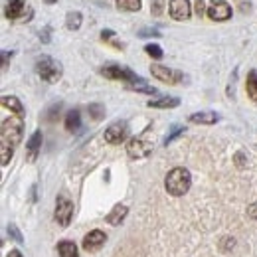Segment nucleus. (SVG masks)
<instances>
[{"instance_id":"ddd939ff","label":"nucleus","mask_w":257,"mask_h":257,"mask_svg":"<svg viewBox=\"0 0 257 257\" xmlns=\"http://www.w3.org/2000/svg\"><path fill=\"white\" fill-rule=\"evenodd\" d=\"M218 121H220V115L212 111H200V113L190 115V123H198V125H214Z\"/></svg>"},{"instance_id":"2eb2a0df","label":"nucleus","mask_w":257,"mask_h":257,"mask_svg":"<svg viewBox=\"0 0 257 257\" xmlns=\"http://www.w3.org/2000/svg\"><path fill=\"white\" fill-rule=\"evenodd\" d=\"M26 149H28V161L34 162L36 157H38V153H40V149H42V133L40 131H36L32 137H30Z\"/></svg>"},{"instance_id":"9b49d317","label":"nucleus","mask_w":257,"mask_h":257,"mask_svg":"<svg viewBox=\"0 0 257 257\" xmlns=\"http://www.w3.org/2000/svg\"><path fill=\"white\" fill-rule=\"evenodd\" d=\"M26 10H28L26 0H8L4 14L8 20H22L26 16Z\"/></svg>"},{"instance_id":"f03ea898","label":"nucleus","mask_w":257,"mask_h":257,"mask_svg":"<svg viewBox=\"0 0 257 257\" xmlns=\"http://www.w3.org/2000/svg\"><path fill=\"white\" fill-rule=\"evenodd\" d=\"M22 131H24V123H22V117L16 115V117H8L2 121V141L0 143H6L10 147H16L20 141H22Z\"/></svg>"},{"instance_id":"f257e3e1","label":"nucleus","mask_w":257,"mask_h":257,"mask_svg":"<svg viewBox=\"0 0 257 257\" xmlns=\"http://www.w3.org/2000/svg\"><path fill=\"white\" fill-rule=\"evenodd\" d=\"M164 186H166V192L170 196H184L192 186V176H190V172L186 168L176 166L166 174Z\"/></svg>"},{"instance_id":"39448f33","label":"nucleus","mask_w":257,"mask_h":257,"mask_svg":"<svg viewBox=\"0 0 257 257\" xmlns=\"http://www.w3.org/2000/svg\"><path fill=\"white\" fill-rule=\"evenodd\" d=\"M151 73L153 77H157L162 83H168V85H174V83H180L184 79V75L176 69H170V67H164L161 64H153L151 65Z\"/></svg>"},{"instance_id":"412c9836","label":"nucleus","mask_w":257,"mask_h":257,"mask_svg":"<svg viewBox=\"0 0 257 257\" xmlns=\"http://www.w3.org/2000/svg\"><path fill=\"white\" fill-rule=\"evenodd\" d=\"M131 91H141V93H149V95H155L157 93V89L155 87H151L147 81H143L141 77L137 79V81H133V83H128L127 85Z\"/></svg>"},{"instance_id":"a211bd4d","label":"nucleus","mask_w":257,"mask_h":257,"mask_svg":"<svg viewBox=\"0 0 257 257\" xmlns=\"http://www.w3.org/2000/svg\"><path fill=\"white\" fill-rule=\"evenodd\" d=\"M81 22H83V16H81L79 10L67 12V16H65V28L67 30H79L81 28Z\"/></svg>"},{"instance_id":"393cba45","label":"nucleus","mask_w":257,"mask_h":257,"mask_svg":"<svg viewBox=\"0 0 257 257\" xmlns=\"http://www.w3.org/2000/svg\"><path fill=\"white\" fill-rule=\"evenodd\" d=\"M12 153H14V147H10V145H6V143H0V155H2L0 162H2V166H6V164L10 162Z\"/></svg>"},{"instance_id":"b1692460","label":"nucleus","mask_w":257,"mask_h":257,"mask_svg":"<svg viewBox=\"0 0 257 257\" xmlns=\"http://www.w3.org/2000/svg\"><path fill=\"white\" fill-rule=\"evenodd\" d=\"M115 38H117V36H115V32H111V30H103V32H101V40H103V42H107V44L115 46L117 50H123V48H125V44H123V42H117Z\"/></svg>"},{"instance_id":"6e6552de","label":"nucleus","mask_w":257,"mask_h":257,"mask_svg":"<svg viewBox=\"0 0 257 257\" xmlns=\"http://www.w3.org/2000/svg\"><path fill=\"white\" fill-rule=\"evenodd\" d=\"M168 12H170L172 20L184 22L192 16V4H190V0H170Z\"/></svg>"},{"instance_id":"4be33fe9","label":"nucleus","mask_w":257,"mask_h":257,"mask_svg":"<svg viewBox=\"0 0 257 257\" xmlns=\"http://www.w3.org/2000/svg\"><path fill=\"white\" fill-rule=\"evenodd\" d=\"M245 87H247V95H249V99H251V101H257V69H251V71H249Z\"/></svg>"},{"instance_id":"f3484780","label":"nucleus","mask_w":257,"mask_h":257,"mask_svg":"<svg viewBox=\"0 0 257 257\" xmlns=\"http://www.w3.org/2000/svg\"><path fill=\"white\" fill-rule=\"evenodd\" d=\"M2 107H4V109H10V111L16 113V115H22V113H24V105L20 103L18 97H14V95L2 97Z\"/></svg>"},{"instance_id":"dca6fc26","label":"nucleus","mask_w":257,"mask_h":257,"mask_svg":"<svg viewBox=\"0 0 257 257\" xmlns=\"http://www.w3.org/2000/svg\"><path fill=\"white\" fill-rule=\"evenodd\" d=\"M147 105L155 107V109H174V107L180 105V99L178 97H162V99H157V101H149Z\"/></svg>"},{"instance_id":"2f4dec72","label":"nucleus","mask_w":257,"mask_h":257,"mask_svg":"<svg viewBox=\"0 0 257 257\" xmlns=\"http://www.w3.org/2000/svg\"><path fill=\"white\" fill-rule=\"evenodd\" d=\"M194 6H196V14H198V16H202V14H204V6H206V4H204V0H196V4H194Z\"/></svg>"},{"instance_id":"0eeeda50","label":"nucleus","mask_w":257,"mask_h":257,"mask_svg":"<svg viewBox=\"0 0 257 257\" xmlns=\"http://www.w3.org/2000/svg\"><path fill=\"white\" fill-rule=\"evenodd\" d=\"M206 14L214 22H225V20L231 18V6L225 0H212L208 10H206Z\"/></svg>"},{"instance_id":"7ed1b4c3","label":"nucleus","mask_w":257,"mask_h":257,"mask_svg":"<svg viewBox=\"0 0 257 257\" xmlns=\"http://www.w3.org/2000/svg\"><path fill=\"white\" fill-rule=\"evenodd\" d=\"M36 73L44 79V81H48V83H56L60 77H62V64H58L54 58H50V56H42V58H38V62H36Z\"/></svg>"},{"instance_id":"c85d7f7f","label":"nucleus","mask_w":257,"mask_h":257,"mask_svg":"<svg viewBox=\"0 0 257 257\" xmlns=\"http://www.w3.org/2000/svg\"><path fill=\"white\" fill-rule=\"evenodd\" d=\"M180 133H184V128H182V127H176V128H174V131H172V135H168V137H166V141H164V145H168V143H172V141H174V139H176V137H178Z\"/></svg>"},{"instance_id":"20e7f679","label":"nucleus","mask_w":257,"mask_h":257,"mask_svg":"<svg viewBox=\"0 0 257 257\" xmlns=\"http://www.w3.org/2000/svg\"><path fill=\"white\" fill-rule=\"evenodd\" d=\"M101 75H105L107 79H119V81H125V83H133L137 81V73L128 67L123 65H107V67H101Z\"/></svg>"},{"instance_id":"1a4fd4ad","label":"nucleus","mask_w":257,"mask_h":257,"mask_svg":"<svg viewBox=\"0 0 257 257\" xmlns=\"http://www.w3.org/2000/svg\"><path fill=\"white\" fill-rule=\"evenodd\" d=\"M153 153V143L147 139H133L127 145V155L131 159H145Z\"/></svg>"},{"instance_id":"7c9ffc66","label":"nucleus","mask_w":257,"mask_h":257,"mask_svg":"<svg viewBox=\"0 0 257 257\" xmlns=\"http://www.w3.org/2000/svg\"><path fill=\"white\" fill-rule=\"evenodd\" d=\"M139 36H143V38H145V36H153V38H161V34L157 32V30H151V28H149V30H141V32H139Z\"/></svg>"},{"instance_id":"423d86ee","label":"nucleus","mask_w":257,"mask_h":257,"mask_svg":"<svg viewBox=\"0 0 257 257\" xmlns=\"http://www.w3.org/2000/svg\"><path fill=\"white\" fill-rule=\"evenodd\" d=\"M54 218L60 225H69L71 218H73V202L65 196H60L58 202H56V212H54Z\"/></svg>"},{"instance_id":"6ab92c4d","label":"nucleus","mask_w":257,"mask_h":257,"mask_svg":"<svg viewBox=\"0 0 257 257\" xmlns=\"http://www.w3.org/2000/svg\"><path fill=\"white\" fill-rule=\"evenodd\" d=\"M79 127H81V115H79L77 109H73L65 117V128L71 131V133H75V131H79Z\"/></svg>"},{"instance_id":"c756f323","label":"nucleus","mask_w":257,"mask_h":257,"mask_svg":"<svg viewBox=\"0 0 257 257\" xmlns=\"http://www.w3.org/2000/svg\"><path fill=\"white\" fill-rule=\"evenodd\" d=\"M8 231L12 233V237H14L16 241H20V243H22V235L18 233V229H16V225H10V227H8Z\"/></svg>"},{"instance_id":"f8f14e48","label":"nucleus","mask_w":257,"mask_h":257,"mask_svg":"<svg viewBox=\"0 0 257 257\" xmlns=\"http://www.w3.org/2000/svg\"><path fill=\"white\" fill-rule=\"evenodd\" d=\"M105 239H107V235H105L101 229H93V231H89V233L83 237V249L95 251V249H99V247L105 243Z\"/></svg>"},{"instance_id":"cd10ccee","label":"nucleus","mask_w":257,"mask_h":257,"mask_svg":"<svg viewBox=\"0 0 257 257\" xmlns=\"http://www.w3.org/2000/svg\"><path fill=\"white\" fill-rule=\"evenodd\" d=\"M162 12H164V0H151V14L161 16Z\"/></svg>"},{"instance_id":"aec40b11","label":"nucleus","mask_w":257,"mask_h":257,"mask_svg":"<svg viewBox=\"0 0 257 257\" xmlns=\"http://www.w3.org/2000/svg\"><path fill=\"white\" fill-rule=\"evenodd\" d=\"M58 253H60V257H79L73 241H60L58 243Z\"/></svg>"},{"instance_id":"c9c22d12","label":"nucleus","mask_w":257,"mask_h":257,"mask_svg":"<svg viewBox=\"0 0 257 257\" xmlns=\"http://www.w3.org/2000/svg\"><path fill=\"white\" fill-rule=\"evenodd\" d=\"M44 2H46V4H56L58 0H44Z\"/></svg>"},{"instance_id":"5701e85b","label":"nucleus","mask_w":257,"mask_h":257,"mask_svg":"<svg viewBox=\"0 0 257 257\" xmlns=\"http://www.w3.org/2000/svg\"><path fill=\"white\" fill-rule=\"evenodd\" d=\"M115 2H117V8L125 10V12H139L143 6L141 0H115Z\"/></svg>"},{"instance_id":"72a5a7b5","label":"nucleus","mask_w":257,"mask_h":257,"mask_svg":"<svg viewBox=\"0 0 257 257\" xmlns=\"http://www.w3.org/2000/svg\"><path fill=\"white\" fill-rule=\"evenodd\" d=\"M2 60H4L2 62V69H6L8 67V52H2Z\"/></svg>"},{"instance_id":"f704fd0d","label":"nucleus","mask_w":257,"mask_h":257,"mask_svg":"<svg viewBox=\"0 0 257 257\" xmlns=\"http://www.w3.org/2000/svg\"><path fill=\"white\" fill-rule=\"evenodd\" d=\"M8 257H22V253H20L18 249H12V251L8 253Z\"/></svg>"},{"instance_id":"9d476101","label":"nucleus","mask_w":257,"mask_h":257,"mask_svg":"<svg viewBox=\"0 0 257 257\" xmlns=\"http://www.w3.org/2000/svg\"><path fill=\"white\" fill-rule=\"evenodd\" d=\"M127 137H128V125L123 123V121L113 123L111 127H107V131H105V141L109 145H121Z\"/></svg>"},{"instance_id":"bb28decb","label":"nucleus","mask_w":257,"mask_h":257,"mask_svg":"<svg viewBox=\"0 0 257 257\" xmlns=\"http://www.w3.org/2000/svg\"><path fill=\"white\" fill-rule=\"evenodd\" d=\"M87 111L91 113V117H93L95 121H99V119H103V117H105V107H103V105H99V103L89 105V107H87Z\"/></svg>"},{"instance_id":"a878e982","label":"nucleus","mask_w":257,"mask_h":257,"mask_svg":"<svg viewBox=\"0 0 257 257\" xmlns=\"http://www.w3.org/2000/svg\"><path fill=\"white\" fill-rule=\"evenodd\" d=\"M145 52H147L153 60H161L162 56H164V54H162V48L159 44H147V46H145Z\"/></svg>"},{"instance_id":"473e14b6","label":"nucleus","mask_w":257,"mask_h":257,"mask_svg":"<svg viewBox=\"0 0 257 257\" xmlns=\"http://www.w3.org/2000/svg\"><path fill=\"white\" fill-rule=\"evenodd\" d=\"M247 214H249L253 220H257V202H255V204H251V206L247 208Z\"/></svg>"},{"instance_id":"4468645a","label":"nucleus","mask_w":257,"mask_h":257,"mask_svg":"<svg viewBox=\"0 0 257 257\" xmlns=\"http://www.w3.org/2000/svg\"><path fill=\"white\" fill-rule=\"evenodd\" d=\"M127 212H128V208L127 206H123V204H117L109 214H107V224H111V225H119L123 220H125V216H127Z\"/></svg>"}]
</instances>
